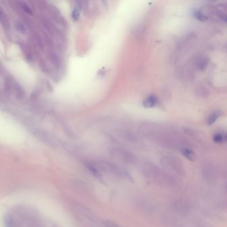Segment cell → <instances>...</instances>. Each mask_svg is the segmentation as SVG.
<instances>
[{
    "label": "cell",
    "mask_w": 227,
    "mask_h": 227,
    "mask_svg": "<svg viewBox=\"0 0 227 227\" xmlns=\"http://www.w3.org/2000/svg\"><path fill=\"white\" fill-rule=\"evenodd\" d=\"M0 15H1V11H0Z\"/></svg>",
    "instance_id": "11"
},
{
    "label": "cell",
    "mask_w": 227,
    "mask_h": 227,
    "mask_svg": "<svg viewBox=\"0 0 227 227\" xmlns=\"http://www.w3.org/2000/svg\"><path fill=\"white\" fill-rule=\"evenodd\" d=\"M219 115H220V114H219V112H216V111L215 113H214L213 114H212L210 117H209V119H208V124H209V125H212V124H213V123H215V122L216 121V120L218 119V118H219Z\"/></svg>",
    "instance_id": "6"
},
{
    "label": "cell",
    "mask_w": 227,
    "mask_h": 227,
    "mask_svg": "<svg viewBox=\"0 0 227 227\" xmlns=\"http://www.w3.org/2000/svg\"><path fill=\"white\" fill-rule=\"evenodd\" d=\"M72 18L74 21H77L79 18V11L78 9H75L72 12Z\"/></svg>",
    "instance_id": "8"
},
{
    "label": "cell",
    "mask_w": 227,
    "mask_h": 227,
    "mask_svg": "<svg viewBox=\"0 0 227 227\" xmlns=\"http://www.w3.org/2000/svg\"><path fill=\"white\" fill-rule=\"evenodd\" d=\"M181 152H182V154L189 160L193 161L195 159V155L193 151L189 149H183L181 151Z\"/></svg>",
    "instance_id": "3"
},
{
    "label": "cell",
    "mask_w": 227,
    "mask_h": 227,
    "mask_svg": "<svg viewBox=\"0 0 227 227\" xmlns=\"http://www.w3.org/2000/svg\"><path fill=\"white\" fill-rule=\"evenodd\" d=\"M3 221L6 226L11 227V226L13 225V218L10 215H9V214H7V215H6V216H4Z\"/></svg>",
    "instance_id": "5"
},
{
    "label": "cell",
    "mask_w": 227,
    "mask_h": 227,
    "mask_svg": "<svg viewBox=\"0 0 227 227\" xmlns=\"http://www.w3.org/2000/svg\"><path fill=\"white\" fill-rule=\"evenodd\" d=\"M87 169H88L89 170V171L91 173H92L95 177H97V178H101V173H100L99 171H98V170L97 169H96L95 167H94L93 166L91 165H87Z\"/></svg>",
    "instance_id": "4"
},
{
    "label": "cell",
    "mask_w": 227,
    "mask_h": 227,
    "mask_svg": "<svg viewBox=\"0 0 227 227\" xmlns=\"http://www.w3.org/2000/svg\"><path fill=\"white\" fill-rule=\"evenodd\" d=\"M106 227H120V226L116 222L111 221H106L105 222Z\"/></svg>",
    "instance_id": "7"
},
{
    "label": "cell",
    "mask_w": 227,
    "mask_h": 227,
    "mask_svg": "<svg viewBox=\"0 0 227 227\" xmlns=\"http://www.w3.org/2000/svg\"><path fill=\"white\" fill-rule=\"evenodd\" d=\"M196 65L199 69L204 70L207 68L208 65V59L204 57H199L196 61Z\"/></svg>",
    "instance_id": "1"
},
{
    "label": "cell",
    "mask_w": 227,
    "mask_h": 227,
    "mask_svg": "<svg viewBox=\"0 0 227 227\" xmlns=\"http://www.w3.org/2000/svg\"><path fill=\"white\" fill-rule=\"evenodd\" d=\"M24 10L26 12L31 13V10H30V9H29L28 6H25V7H24Z\"/></svg>",
    "instance_id": "10"
},
{
    "label": "cell",
    "mask_w": 227,
    "mask_h": 227,
    "mask_svg": "<svg viewBox=\"0 0 227 227\" xmlns=\"http://www.w3.org/2000/svg\"><path fill=\"white\" fill-rule=\"evenodd\" d=\"M213 139L215 143H221L223 141V136L221 134H216L214 136Z\"/></svg>",
    "instance_id": "9"
},
{
    "label": "cell",
    "mask_w": 227,
    "mask_h": 227,
    "mask_svg": "<svg viewBox=\"0 0 227 227\" xmlns=\"http://www.w3.org/2000/svg\"><path fill=\"white\" fill-rule=\"evenodd\" d=\"M157 102V99L155 96H150L148 97L145 101L144 102V105L146 107H154Z\"/></svg>",
    "instance_id": "2"
}]
</instances>
